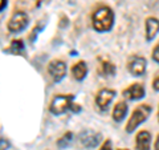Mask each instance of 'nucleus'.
I'll return each mask as SVG.
<instances>
[{"label": "nucleus", "instance_id": "f257e3e1", "mask_svg": "<svg viewBox=\"0 0 159 150\" xmlns=\"http://www.w3.org/2000/svg\"><path fill=\"white\" fill-rule=\"evenodd\" d=\"M93 28L97 32H109L114 24V12L109 7H101L93 13Z\"/></svg>", "mask_w": 159, "mask_h": 150}, {"label": "nucleus", "instance_id": "f03ea898", "mask_svg": "<svg viewBox=\"0 0 159 150\" xmlns=\"http://www.w3.org/2000/svg\"><path fill=\"white\" fill-rule=\"evenodd\" d=\"M150 113H151V108L148 105H139L135 110L133 112L130 120H129V122L126 125V132L133 133L139 125L143 124L148 118Z\"/></svg>", "mask_w": 159, "mask_h": 150}, {"label": "nucleus", "instance_id": "7ed1b4c3", "mask_svg": "<svg viewBox=\"0 0 159 150\" xmlns=\"http://www.w3.org/2000/svg\"><path fill=\"white\" fill-rule=\"evenodd\" d=\"M73 100L74 96H64V94L56 96L49 105V112L54 116H60V114L66 113L68 110H72Z\"/></svg>", "mask_w": 159, "mask_h": 150}, {"label": "nucleus", "instance_id": "20e7f679", "mask_svg": "<svg viewBox=\"0 0 159 150\" xmlns=\"http://www.w3.org/2000/svg\"><path fill=\"white\" fill-rule=\"evenodd\" d=\"M28 23H29V16L23 12V11H19V12H15L12 15V17L9 19V21L7 24V28L9 32L12 33H19L24 31L27 27H28Z\"/></svg>", "mask_w": 159, "mask_h": 150}, {"label": "nucleus", "instance_id": "39448f33", "mask_svg": "<svg viewBox=\"0 0 159 150\" xmlns=\"http://www.w3.org/2000/svg\"><path fill=\"white\" fill-rule=\"evenodd\" d=\"M146 67H147V61L145 57L141 56H131L127 61V69L133 76L139 77L143 76L146 72Z\"/></svg>", "mask_w": 159, "mask_h": 150}, {"label": "nucleus", "instance_id": "423d86ee", "mask_svg": "<svg viewBox=\"0 0 159 150\" xmlns=\"http://www.w3.org/2000/svg\"><path fill=\"white\" fill-rule=\"evenodd\" d=\"M48 72L54 82H60L66 74V64L61 60H52L48 65Z\"/></svg>", "mask_w": 159, "mask_h": 150}, {"label": "nucleus", "instance_id": "0eeeda50", "mask_svg": "<svg viewBox=\"0 0 159 150\" xmlns=\"http://www.w3.org/2000/svg\"><path fill=\"white\" fill-rule=\"evenodd\" d=\"M101 133L93 132V130H85L80 134V141L84 145V148L86 149H94L97 148L99 142H101Z\"/></svg>", "mask_w": 159, "mask_h": 150}, {"label": "nucleus", "instance_id": "6e6552de", "mask_svg": "<svg viewBox=\"0 0 159 150\" xmlns=\"http://www.w3.org/2000/svg\"><path fill=\"white\" fill-rule=\"evenodd\" d=\"M116 91H113V89H101L97 96H96V104L99 109H102V110H106L109 108V105L111 104V101L116 97Z\"/></svg>", "mask_w": 159, "mask_h": 150}, {"label": "nucleus", "instance_id": "1a4fd4ad", "mask_svg": "<svg viewBox=\"0 0 159 150\" xmlns=\"http://www.w3.org/2000/svg\"><path fill=\"white\" fill-rule=\"evenodd\" d=\"M145 94H146V91L142 84H133L127 89L123 91V96L127 100H131V101L141 100L142 97H145Z\"/></svg>", "mask_w": 159, "mask_h": 150}, {"label": "nucleus", "instance_id": "9d476101", "mask_svg": "<svg viewBox=\"0 0 159 150\" xmlns=\"http://www.w3.org/2000/svg\"><path fill=\"white\" fill-rule=\"evenodd\" d=\"M145 28H146V40L151 41V40L155 39V36L159 32V20L157 17H147L145 23Z\"/></svg>", "mask_w": 159, "mask_h": 150}, {"label": "nucleus", "instance_id": "9b49d317", "mask_svg": "<svg viewBox=\"0 0 159 150\" xmlns=\"http://www.w3.org/2000/svg\"><path fill=\"white\" fill-rule=\"evenodd\" d=\"M151 146V134L142 130L137 134L135 137V149L137 150H150Z\"/></svg>", "mask_w": 159, "mask_h": 150}, {"label": "nucleus", "instance_id": "f8f14e48", "mask_svg": "<svg viewBox=\"0 0 159 150\" xmlns=\"http://www.w3.org/2000/svg\"><path fill=\"white\" fill-rule=\"evenodd\" d=\"M72 74L77 81H82L88 74V65L85 61H78L77 64H74L72 68Z\"/></svg>", "mask_w": 159, "mask_h": 150}, {"label": "nucleus", "instance_id": "ddd939ff", "mask_svg": "<svg viewBox=\"0 0 159 150\" xmlns=\"http://www.w3.org/2000/svg\"><path fill=\"white\" fill-rule=\"evenodd\" d=\"M126 114H127V104L125 101H121V102H118L116 106H114L113 109V118H114V121H122L123 118L126 117Z\"/></svg>", "mask_w": 159, "mask_h": 150}, {"label": "nucleus", "instance_id": "4468645a", "mask_svg": "<svg viewBox=\"0 0 159 150\" xmlns=\"http://www.w3.org/2000/svg\"><path fill=\"white\" fill-rule=\"evenodd\" d=\"M99 74H102L103 77L114 76V74H116V67L109 61H102L101 67H99Z\"/></svg>", "mask_w": 159, "mask_h": 150}, {"label": "nucleus", "instance_id": "2eb2a0df", "mask_svg": "<svg viewBox=\"0 0 159 150\" xmlns=\"http://www.w3.org/2000/svg\"><path fill=\"white\" fill-rule=\"evenodd\" d=\"M24 49H25V47H24L21 40H15L6 52H11L13 54H21V53H24Z\"/></svg>", "mask_w": 159, "mask_h": 150}, {"label": "nucleus", "instance_id": "dca6fc26", "mask_svg": "<svg viewBox=\"0 0 159 150\" xmlns=\"http://www.w3.org/2000/svg\"><path fill=\"white\" fill-rule=\"evenodd\" d=\"M72 141H73V133L68 132V133H65V134H64V136L57 141V146H58L60 149H66L69 145L72 143Z\"/></svg>", "mask_w": 159, "mask_h": 150}, {"label": "nucleus", "instance_id": "f3484780", "mask_svg": "<svg viewBox=\"0 0 159 150\" xmlns=\"http://www.w3.org/2000/svg\"><path fill=\"white\" fill-rule=\"evenodd\" d=\"M99 150H113V143H111V139H106L103 145L101 146Z\"/></svg>", "mask_w": 159, "mask_h": 150}, {"label": "nucleus", "instance_id": "a211bd4d", "mask_svg": "<svg viewBox=\"0 0 159 150\" xmlns=\"http://www.w3.org/2000/svg\"><path fill=\"white\" fill-rule=\"evenodd\" d=\"M152 60L159 64V44L154 48V51H152Z\"/></svg>", "mask_w": 159, "mask_h": 150}, {"label": "nucleus", "instance_id": "6ab92c4d", "mask_svg": "<svg viewBox=\"0 0 159 150\" xmlns=\"http://www.w3.org/2000/svg\"><path fill=\"white\" fill-rule=\"evenodd\" d=\"M152 89L155 92H159V76L152 81Z\"/></svg>", "mask_w": 159, "mask_h": 150}, {"label": "nucleus", "instance_id": "aec40b11", "mask_svg": "<svg viewBox=\"0 0 159 150\" xmlns=\"http://www.w3.org/2000/svg\"><path fill=\"white\" fill-rule=\"evenodd\" d=\"M2 150H8V148H9V143H8V141L6 138H2Z\"/></svg>", "mask_w": 159, "mask_h": 150}, {"label": "nucleus", "instance_id": "412c9836", "mask_svg": "<svg viewBox=\"0 0 159 150\" xmlns=\"http://www.w3.org/2000/svg\"><path fill=\"white\" fill-rule=\"evenodd\" d=\"M49 2H51V0H36V4H37L39 7H40L43 3H49Z\"/></svg>", "mask_w": 159, "mask_h": 150}, {"label": "nucleus", "instance_id": "4be33fe9", "mask_svg": "<svg viewBox=\"0 0 159 150\" xmlns=\"http://www.w3.org/2000/svg\"><path fill=\"white\" fill-rule=\"evenodd\" d=\"M7 7V0H2V7H0V11H4V8Z\"/></svg>", "mask_w": 159, "mask_h": 150}, {"label": "nucleus", "instance_id": "5701e85b", "mask_svg": "<svg viewBox=\"0 0 159 150\" xmlns=\"http://www.w3.org/2000/svg\"><path fill=\"white\" fill-rule=\"evenodd\" d=\"M155 150H159V136L157 137V141H155Z\"/></svg>", "mask_w": 159, "mask_h": 150}, {"label": "nucleus", "instance_id": "b1692460", "mask_svg": "<svg viewBox=\"0 0 159 150\" xmlns=\"http://www.w3.org/2000/svg\"><path fill=\"white\" fill-rule=\"evenodd\" d=\"M119 150H129V149H119Z\"/></svg>", "mask_w": 159, "mask_h": 150}, {"label": "nucleus", "instance_id": "393cba45", "mask_svg": "<svg viewBox=\"0 0 159 150\" xmlns=\"http://www.w3.org/2000/svg\"><path fill=\"white\" fill-rule=\"evenodd\" d=\"M158 118H159V112H158Z\"/></svg>", "mask_w": 159, "mask_h": 150}]
</instances>
